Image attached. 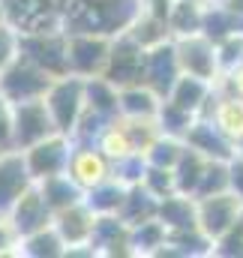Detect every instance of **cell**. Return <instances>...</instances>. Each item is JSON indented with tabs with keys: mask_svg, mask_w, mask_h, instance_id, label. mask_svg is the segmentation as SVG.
Returning a JSON list of instances; mask_svg holds the SVG:
<instances>
[{
	"mask_svg": "<svg viewBox=\"0 0 243 258\" xmlns=\"http://www.w3.org/2000/svg\"><path fill=\"white\" fill-rule=\"evenodd\" d=\"M141 183H144V189H150V192L156 195V198H165V195L177 192V189H174V174H171V168H156V165H144Z\"/></svg>",
	"mask_w": 243,
	"mask_h": 258,
	"instance_id": "obj_38",
	"label": "cell"
},
{
	"mask_svg": "<svg viewBox=\"0 0 243 258\" xmlns=\"http://www.w3.org/2000/svg\"><path fill=\"white\" fill-rule=\"evenodd\" d=\"M207 117L234 147L243 141V96L225 93V90H213V105H210Z\"/></svg>",
	"mask_w": 243,
	"mask_h": 258,
	"instance_id": "obj_19",
	"label": "cell"
},
{
	"mask_svg": "<svg viewBox=\"0 0 243 258\" xmlns=\"http://www.w3.org/2000/svg\"><path fill=\"white\" fill-rule=\"evenodd\" d=\"M204 165H207V159H204L198 150H192V147L183 144L180 159H177L174 168H171V174H174V189L183 192V195H192L195 192V186H198V180H201Z\"/></svg>",
	"mask_w": 243,
	"mask_h": 258,
	"instance_id": "obj_32",
	"label": "cell"
},
{
	"mask_svg": "<svg viewBox=\"0 0 243 258\" xmlns=\"http://www.w3.org/2000/svg\"><path fill=\"white\" fill-rule=\"evenodd\" d=\"M144 156L141 153H132V156H126V159H117V162H111V177H117L120 183L126 186H132V183H141V174H144Z\"/></svg>",
	"mask_w": 243,
	"mask_h": 258,
	"instance_id": "obj_39",
	"label": "cell"
},
{
	"mask_svg": "<svg viewBox=\"0 0 243 258\" xmlns=\"http://www.w3.org/2000/svg\"><path fill=\"white\" fill-rule=\"evenodd\" d=\"M42 99H45V108H48L57 132L69 135L78 114H81V108H84V78L66 72V75L51 81V87L45 90Z\"/></svg>",
	"mask_w": 243,
	"mask_h": 258,
	"instance_id": "obj_3",
	"label": "cell"
},
{
	"mask_svg": "<svg viewBox=\"0 0 243 258\" xmlns=\"http://www.w3.org/2000/svg\"><path fill=\"white\" fill-rule=\"evenodd\" d=\"M57 126L45 108V99H27L12 105V147L27 150L30 144L54 135Z\"/></svg>",
	"mask_w": 243,
	"mask_h": 258,
	"instance_id": "obj_8",
	"label": "cell"
},
{
	"mask_svg": "<svg viewBox=\"0 0 243 258\" xmlns=\"http://www.w3.org/2000/svg\"><path fill=\"white\" fill-rule=\"evenodd\" d=\"M111 36L102 33H66V69L81 78L102 75V66L108 60Z\"/></svg>",
	"mask_w": 243,
	"mask_h": 258,
	"instance_id": "obj_7",
	"label": "cell"
},
{
	"mask_svg": "<svg viewBox=\"0 0 243 258\" xmlns=\"http://www.w3.org/2000/svg\"><path fill=\"white\" fill-rule=\"evenodd\" d=\"M237 156H243V141L237 144Z\"/></svg>",
	"mask_w": 243,
	"mask_h": 258,
	"instance_id": "obj_50",
	"label": "cell"
},
{
	"mask_svg": "<svg viewBox=\"0 0 243 258\" xmlns=\"http://www.w3.org/2000/svg\"><path fill=\"white\" fill-rule=\"evenodd\" d=\"M3 21H6V12H3V6H0V24H3Z\"/></svg>",
	"mask_w": 243,
	"mask_h": 258,
	"instance_id": "obj_49",
	"label": "cell"
},
{
	"mask_svg": "<svg viewBox=\"0 0 243 258\" xmlns=\"http://www.w3.org/2000/svg\"><path fill=\"white\" fill-rule=\"evenodd\" d=\"M12 147V102L0 93V150Z\"/></svg>",
	"mask_w": 243,
	"mask_h": 258,
	"instance_id": "obj_44",
	"label": "cell"
},
{
	"mask_svg": "<svg viewBox=\"0 0 243 258\" xmlns=\"http://www.w3.org/2000/svg\"><path fill=\"white\" fill-rule=\"evenodd\" d=\"M192 3H198V6H210V3H216V0H192Z\"/></svg>",
	"mask_w": 243,
	"mask_h": 258,
	"instance_id": "obj_48",
	"label": "cell"
},
{
	"mask_svg": "<svg viewBox=\"0 0 243 258\" xmlns=\"http://www.w3.org/2000/svg\"><path fill=\"white\" fill-rule=\"evenodd\" d=\"M18 243H21V237L12 228L9 216H0V255H18Z\"/></svg>",
	"mask_w": 243,
	"mask_h": 258,
	"instance_id": "obj_43",
	"label": "cell"
},
{
	"mask_svg": "<svg viewBox=\"0 0 243 258\" xmlns=\"http://www.w3.org/2000/svg\"><path fill=\"white\" fill-rule=\"evenodd\" d=\"M213 90H225V93H234V96H243V60L219 72V78L213 81Z\"/></svg>",
	"mask_w": 243,
	"mask_h": 258,
	"instance_id": "obj_42",
	"label": "cell"
},
{
	"mask_svg": "<svg viewBox=\"0 0 243 258\" xmlns=\"http://www.w3.org/2000/svg\"><path fill=\"white\" fill-rule=\"evenodd\" d=\"M243 249V210L237 213V219L213 240V249L210 255H219V258H237Z\"/></svg>",
	"mask_w": 243,
	"mask_h": 258,
	"instance_id": "obj_37",
	"label": "cell"
},
{
	"mask_svg": "<svg viewBox=\"0 0 243 258\" xmlns=\"http://www.w3.org/2000/svg\"><path fill=\"white\" fill-rule=\"evenodd\" d=\"M174 51H177V63L180 72L204 78V81H216L219 78V63H216V45L204 36V33H189L174 39Z\"/></svg>",
	"mask_w": 243,
	"mask_h": 258,
	"instance_id": "obj_10",
	"label": "cell"
},
{
	"mask_svg": "<svg viewBox=\"0 0 243 258\" xmlns=\"http://www.w3.org/2000/svg\"><path fill=\"white\" fill-rule=\"evenodd\" d=\"M138 15V0H69L63 12V33L117 36Z\"/></svg>",
	"mask_w": 243,
	"mask_h": 258,
	"instance_id": "obj_1",
	"label": "cell"
},
{
	"mask_svg": "<svg viewBox=\"0 0 243 258\" xmlns=\"http://www.w3.org/2000/svg\"><path fill=\"white\" fill-rule=\"evenodd\" d=\"M210 96H213V84H210V81L180 72V75H177V81L171 84V90H168V96H165V99H171L174 105H180L183 111H189V114H195V117H198V114L207 108Z\"/></svg>",
	"mask_w": 243,
	"mask_h": 258,
	"instance_id": "obj_20",
	"label": "cell"
},
{
	"mask_svg": "<svg viewBox=\"0 0 243 258\" xmlns=\"http://www.w3.org/2000/svg\"><path fill=\"white\" fill-rule=\"evenodd\" d=\"M66 174L87 192L96 183H102L105 177H111V159L96 144H90V141L87 144L72 141V153H69V162H66Z\"/></svg>",
	"mask_w": 243,
	"mask_h": 258,
	"instance_id": "obj_11",
	"label": "cell"
},
{
	"mask_svg": "<svg viewBox=\"0 0 243 258\" xmlns=\"http://www.w3.org/2000/svg\"><path fill=\"white\" fill-rule=\"evenodd\" d=\"M228 189L243 201V156L234 153V159H228Z\"/></svg>",
	"mask_w": 243,
	"mask_h": 258,
	"instance_id": "obj_45",
	"label": "cell"
},
{
	"mask_svg": "<svg viewBox=\"0 0 243 258\" xmlns=\"http://www.w3.org/2000/svg\"><path fill=\"white\" fill-rule=\"evenodd\" d=\"M201 33L210 39V42H219L231 33H243V18L234 15L231 9H225L219 0L204 6V21H201Z\"/></svg>",
	"mask_w": 243,
	"mask_h": 258,
	"instance_id": "obj_27",
	"label": "cell"
},
{
	"mask_svg": "<svg viewBox=\"0 0 243 258\" xmlns=\"http://www.w3.org/2000/svg\"><path fill=\"white\" fill-rule=\"evenodd\" d=\"M183 144L198 150L204 159H219V162H228L237 153V147L210 123V117H195L189 129L183 132Z\"/></svg>",
	"mask_w": 243,
	"mask_h": 258,
	"instance_id": "obj_16",
	"label": "cell"
},
{
	"mask_svg": "<svg viewBox=\"0 0 243 258\" xmlns=\"http://www.w3.org/2000/svg\"><path fill=\"white\" fill-rule=\"evenodd\" d=\"M183 153V138H171V135H159L147 150H144V162L156 165V168H174V162Z\"/></svg>",
	"mask_w": 243,
	"mask_h": 258,
	"instance_id": "obj_35",
	"label": "cell"
},
{
	"mask_svg": "<svg viewBox=\"0 0 243 258\" xmlns=\"http://www.w3.org/2000/svg\"><path fill=\"white\" fill-rule=\"evenodd\" d=\"M165 243V225L159 219H147L129 228V249L132 255H156Z\"/></svg>",
	"mask_w": 243,
	"mask_h": 258,
	"instance_id": "obj_33",
	"label": "cell"
},
{
	"mask_svg": "<svg viewBox=\"0 0 243 258\" xmlns=\"http://www.w3.org/2000/svg\"><path fill=\"white\" fill-rule=\"evenodd\" d=\"M102 78L111 81L117 90L129 87V84H141L144 81V48L138 42H132L126 33L111 36L108 60L102 66Z\"/></svg>",
	"mask_w": 243,
	"mask_h": 258,
	"instance_id": "obj_6",
	"label": "cell"
},
{
	"mask_svg": "<svg viewBox=\"0 0 243 258\" xmlns=\"http://www.w3.org/2000/svg\"><path fill=\"white\" fill-rule=\"evenodd\" d=\"M87 246H90L93 255H132V249H129V225L117 213L96 216Z\"/></svg>",
	"mask_w": 243,
	"mask_h": 258,
	"instance_id": "obj_17",
	"label": "cell"
},
{
	"mask_svg": "<svg viewBox=\"0 0 243 258\" xmlns=\"http://www.w3.org/2000/svg\"><path fill=\"white\" fill-rule=\"evenodd\" d=\"M180 75V63H177V51H174V39H165L153 48L144 51V81L159 99L168 96L171 84L177 81Z\"/></svg>",
	"mask_w": 243,
	"mask_h": 258,
	"instance_id": "obj_13",
	"label": "cell"
},
{
	"mask_svg": "<svg viewBox=\"0 0 243 258\" xmlns=\"http://www.w3.org/2000/svg\"><path fill=\"white\" fill-rule=\"evenodd\" d=\"M156 207H159L156 195L150 192V189H144V183H132V186H126V195H123V201H120L117 216L132 228V225H141L147 219H156Z\"/></svg>",
	"mask_w": 243,
	"mask_h": 258,
	"instance_id": "obj_22",
	"label": "cell"
},
{
	"mask_svg": "<svg viewBox=\"0 0 243 258\" xmlns=\"http://www.w3.org/2000/svg\"><path fill=\"white\" fill-rule=\"evenodd\" d=\"M15 57H18V30L9 21H3L0 24V69H6Z\"/></svg>",
	"mask_w": 243,
	"mask_h": 258,
	"instance_id": "obj_41",
	"label": "cell"
},
{
	"mask_svg": "<svg viewBox=\"0 0 243 258\" xmlns=\"http://www.w3.org/2000/svg\"><path fill=\"white\" fill-rule=\"evenodd\" d=\"M84 105L93 108L96 114H102L105 120L117 117V114H120V105H117V87H114L111 81H105L102 75L84 78Z\"/></svg>",
	"mask_w": 243,
	"mask_h": 258,
	"instance_id": "obj_26",
	"label": "cell"
},
{
	"mask_svg": "<svg viewBox=\"0 0 243 258\" xmlns=\"http://www.w3.org/2000/svg\"><path fill=\"white\" fill-rule=\"evenodd\" d=\"M171 6H174V0H138V12L153 15V18H162V21L168 18Z\"/></svg>",
	"mask_w": 243,
	"mask_h": 258,
	"instance_id": "obj_46",
	"label": "cell"
},
{
	"mask_svg": "<svg viewBox=\"0 0 243 258\" xmlns=\"http://www.w3.org/2000/svg\"><path fill=\"white\" fill-rule=\"evenodd\" d=\"M69 0H0L6 21L18 33L63 30V12Z\"/></svg>",
	"mask_w": 243,
	"mask_h": 258,
	"instance_id": "obj_2",
	"label": "cell"
},
{
	"mask_svg": "<svg viewBox=\"0 0 243 258\" xmlns=\"http://www.w3.org/2000/svg\"><path fill=\"white\" fill-rule=\"evenodd\" d=\"M243 210V201L231 192H216V195H207V198H195V216H198V228L216 240L234 219L237 213Z\"/></svg>",
	"mask_w": 243,
	"mask_h": 258,
	"instance_id": "obj_12",
	"label": "cell"
},
{
	"mask_svg": "<svg viewBox=\"0 0 243 258\" xmlns=\"http://www.w3.org/2000/svg\"><path fill=\"white\" fill-rule=\"evenodd\" d=\"M93 222H96V213H93L84 201L69 204V207H63V210H57V213L51 216V225H54V231L60 234L66 252L87 246L90 231H93Z\"/></svg>",
	"mask_w": 243,
	"mask_h": 258,
	"instance_id": "obj_15",
	"label": "cell"
},
{
	"mask_svg": "<svg viewBox=\"0 0 243 258\" xmlns=\"http://www.w3.org/2000/svg\"><path fill=\"white\" fill-rule=\"evenodd\" d=\"M30 183H33V177L24 165L21 150H15V147L0 150V216L9 213V207L18 201V195Z\"/></svg>",
	"mask_w": 243,
	"mask_h": 258,
	"instance_id": "obj_18",
	"label": "cell"
},
{
	"mask_svg": "<svg viewBox=\"0 0 243 258\" xmlns=\"http://www.w3.org/2000/svg\"><path fill=\"white\" fill-rule=\"evenodd\" d=\"M18 54L30 63L45 69L51 78L66 75V33L63 30H42V33H18Z\"/></svg>",
	"mask_w": 243,
	"mask_h": 258,
	"instance_id": "obj_5",
	"label": "cell"
},
{
	"mask_svg": "<svg viewBox=\"0 0 243 258\" xmlns=\"http://www.w3.org/2000/svg\"><path fill=\"white\" fill-rule=\"evenodd\" d=\"M159 96L147 84H129L117 90V105L123 117H156L159 111Z\"/></svg>",
	"mask_w": 243,
	"mask_h": 258,
	"instance_id": "obj_25",
	"label": "cell"
},
{
	"mask_svg": "<svg viewBox=\"0 0 243 258\" xmlns=\"http://www.w3.org/2000/svg\"><path fill=\"white\" fill-rule=\"evenodd\" d=\"M36 186H39V192L45 198V204L51 207V213H57L63 207H69V204H78V201H84V189L63 171V174H51V177H42V180H36Z\"/></svg>",
	"mask_w": 243,
	"mask_h": 258,
	"instance_id": "obj_24",
	"label": "cell"
},
{
	"mask_svg": "<svg viewBox=\"0 0 243 258\" xmlns=\"http://www.w3.org/2000/svg\"><path fill=\"white\" fill-rule=\"evenodd\" d=\"M201 21H204V6H198L192 0H174V6H171V12L165 18L171 39L189 36V33H201Z\"/></svg>",
	"mask_w": 243,
	"mask_h": 258,
	"instance_id": "obj_30",
	"label": "cell"
},
{
	"mask_svg": "<svg viewBox=\"0 0 243 258\" xmlns=\"http://www.w3.org/2000/svg\"><path fill=\"white\" fill-rule=\"evenodd\" d=\"M195 120V114L183 111L180 105H174L171 99H162L159 102V111H156V123L162 135H171V138H183V132L189 129V123Z\"/></svg>",
	"mask_w": 243,
	"mask_h": 258,
	"instance_id": "obj_34",
	"label": "cell"
},
{
	"mask_svg": "<svg viewBox=\"0 0 243 258\" xmlns=\"http://www.w3.org/2000/svg\"><path fill=\"white\" fill-rule=\"evenodd\" d=\"M18 255H30V258H60L66 255V246H63L60 234L54 231V225H45L27 237H21L18 243Z\"/></svg>",
	"mask_w": 243,
	"mask_h": 258,
	"instance_id": "obj_28",
	"label": "cell"
},
{
	"mask_svg": "<svg viewBox=\"0 0 243 258\" xmlns=\"http://www.w3.org/2000/svg\"><path fill=\"white\" fill-rule=\"evenodd\" d=\"M51 75L36 63H30L27 57H15L6 69H0V93L15 105V102H27V99H42L45 90L51 87Z\"/></svg>",
	"mask_w": 243,
	"mask_h": 258,
	"instance_id": "obj_4",
	"label": "cell"
},
{
	"mask_svg": "<svg viewBox=\"0 0 243 258\" xmlns=\"http://www.w3.org/2000/svg\"><path fill=\"white\" fill-rule=\"evenodd\" d=\"M123 33H126L132 42H138L144 51L153 48V45H159V42H165V39H171L168 24H165L162 18H153V15H144V12H138V15L129 21V27H126Z\"/></svg>",
	"mask_w": 243,
	"mask_h": 258,
	"instance_id": "obj_29",
	"label": "cell"
},
{
	"mask_svg": "<svg viewBox=\"0 0 243 258\" xmlns=\"http://www.w3.org/2000/svg\"><path fill=\"white\" fill-rule=\"evenodd\" d=\"M9 222H12V228L18 231V237H27V234H33V231H39V228H45V225H51V207L45 204V198L39 192V186L36 183H30L24 192L18 195V201L9 207Z\"/></svg>",
	"mask_w": 243,
	"mask_h": 258,
	"instance_id": "obj_14",
	"label": "cell"
},
{
	"mask_svg": "<svg viewBox=\"0 0 243 258\" xmlns=\"http://www.w3.org/2000/svg\"><path fill=\"white\" fill-rule=\"evenodd\" d=\"M213 45H216L219 72H225V69H231V66L237 63V60H243V33H231V36H225V39H219Z\"/></svg>",
	"mask_w": 243,
	"mask_h": 258,
	"instance_id": "obj_40",
	"label": "cell"
},
{
	"mask_svg": "<svg viewBox=\"0 0 243 258\" xmlns=\"http://www.w3.org/2000/svg\"><path fill=\"white\" fill-rule=\"evenodd\" d=\"M69 153H72V138L63 135V132H54V135L30 144L27 150H21L33 183L42 180V177H51V174H63L66 162H69Z\"/></svg>",
	"mask_w": 243,
	"mask_h": 258,
	"instance_id": "obj_9",
	"label": "cell"
},
{
	"mask_svg": "<svg viewBox=\"0 0 243 258\" xmlns=\"http://www.w3.org/2000/svg\"><path fill=\"white\" fill-rule=\"evenodd\" d=\"M156 219L165 225V231H186V228H198V216H195V198L183 192H171L159 198L156 207Z\"/></svg>",
	"mask_w": 243,
	"mask_h": 258,
	"instance_id": "obj_21",
	"label": "cell"
},
{
	"mask_svg": "<svg viewBox=\"0 0 243 258\" xmlns=\"http://www.w3.org/2000/svg\"><path fill=\"white\" fill-rule=\"evenodd\" d=\"M216 192H228V162L207 159L192 198H207V195H216Z\"/></svg>",
	"mask_w": 243,
	"mask_h": 258,
	"instance_id": "obj_36",
	"label": "cell"
},
{
	"mask_svg": "<svg viewBox=\"0 0 243 258\" xmlns=\"http://www.w3.org/2000/svg\"><path fill=\"white\" fill-rule=\"evenodd\" d=\"M123 195H126V183H120L117 177H105L102 183H96L93 189L84 192V204H87L96 216H102V213H117Z\"/></svg>",
	"mask_w": 243,
	"mask_h": 258,
	"instance_id": "obj_31",
	"label": "cell"
},
{
	"mask_svg": "<svg viewBox=\"0 0 243 258\" xmlns=\"http://www.w3.org/2000/svg\"><path fill=\"white\" fill-rule=\"evenodd\" d=\"M111 162H117V159H126V156H132V153H138L135 150V144H132V135H129V129H126V120H123L120 114L117 117H111V120H105V126L99 129V135H96V141H93Z\"/></svg>",
	"mask_w": 243,
	"mask_h": 258,
	"instance_id": "obj_23",
	"label": "cell"
},
{
	"mask_svg": "<svg viewBox=\"0 0 243 258\" xmlns=\"http://www.w3.org/2000/svg\"><path fill=\"white\" fill-rule=\"evenodd\" d=\"M219 3H222L225 9H231L234 15H240L243 18V0H219Z\"/></svg>",
	"mask_w": 243,
	"mask_h": 258,
	"instance_id": "obj_47",
	"label": "cell"
}]
</instances>
